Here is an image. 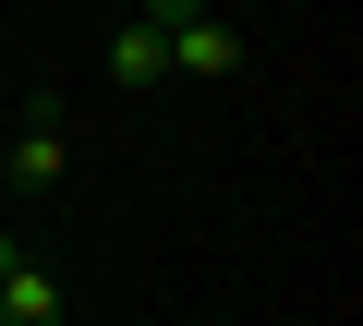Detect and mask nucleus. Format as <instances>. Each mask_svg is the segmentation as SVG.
<instances>
[{
  "instance_id": "obj_1",
  "label": "nucleus",
  "mask_w": 363,
  "mask_h": 326,
  "mask_svg": "<svg viewBox=\"0 0 363 326\" xmlns=\"http://www.w3.org/2000/svg\"><path fill=\"white\" fill-rule=\"evenodd\" d=\"M169 73H194V85H218V73H242V37H230L218 13H182V25H169Z\"/></svg>"
},
{
  "instance_id": "obj_2",
  "label": "nucleus",
  "mask_w": 363,
  "mask_h": 326,
  "mask_svg": "<svg viewBox=\"0 0 363 326\" xmlns=\"http://www.w3.org/2000/svg\"><path fill=\"white\" fill-rule=\"evenodd\" d=\"M0 314H13V326H61V278L13 254V266H0Z\"/></svg>"
},
{
  "instance_id": "obj_3",
  "label": "nucleus",
  "mask_w": 363,
  "mask_h": 326,
  "mask_svg": "<svg viewBox=\"0 0 363 326\" xmlns=\"http://www.w3.org/2000/svg\"><path fill=\"white\" fill-rule=\"evenodd\" d=\"M157 73H169V37H157V25L133 13V25L109 37V85H157Z\"/></svg>"
},
{
  "instance_id": "obj_4",
  "label": "nucleus",
  "mask_w": 363,
  "mask_h": 326,
  "mask_svg": "<svg viewBox=\"0 0 363 326\" xmlns=\"http://www.w3.org/2000/svg\"><path fill=\"white\" fill-rule=\"evenodd\" d=\"M61 170H73V145H61V121H25V145H13V182H25V194H49Z\"/></svg>"
},
{
  "instance_id": "obj_5",
  "label": "nucleus",
  "mask_w": 363,
  "mask_h": 326,
  "mask_svg": "<svg viewBox=\"0 0 363 326\" xmlns=\"http://www.w3.org/2000/svg\"><path fill=\"white\" fill-rule=\"evenodd\" d=\"M182 13H206V0H145V25H157V37H169V25H182Z\"/></svg>"
},
{
  "instance_id": "obj_6",
  "label": "nucleus",
  "mask_w": 363,
  "mask_h": 326,
  "mask_svg": "<svg viewBox=\"0 0 363 326\" xmlns=\"http://www.w3.org/2000/svg\"><path fill=\"white\" fill-rule=\"evenodd\" d=\"M0 266H13V230H0Z\"/></svg>"
}]
</instances>
